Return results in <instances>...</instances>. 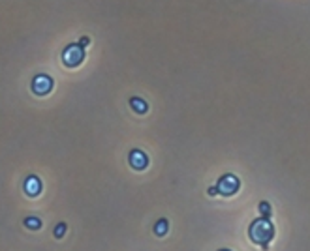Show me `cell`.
<instances>
[{"label":"cell","instance_id":"ba28073f","mask_svg":"<svg viewBox=\"0 0 310 251\" xmlns=\"http://www.w3.org/2000/svg\"><path fill=\"white\" fill-rule=\"evenodd\" d=\"M25 227L26 229H30V231H38V229H42V219L36 218V216L25 218Z\"/></svg>","mask_w":310,"mask_h":251},{"label":"cell","instance_id":"277c9868","mask_svg":"<svg viewBox=\"0 0 310 251\" xmlns=\"http://www.w3.org/2000/svg\"><path fill=\"white\" fill-rule=\"evenodd\" d=\"M53 86H55L53 77L45 75V73L36 75L34 79H32V84H30V88H32V92H34L36 96H45V94H49L53 90Z\"/></svg>","mask_w":310,"mask_h":251},{"label":"cell","instance_id":"6da1fadb","mask_svg":"<svg viewBox=\"0 0 310 251\" xmlns=\"http://www.w3.org/2000/svg\"><path fill=\"white\" fill-rule=\"evenodd\" d=\"M248 236L254 244L261 246L263 250H269V244L275 238V225L267 218L254 219L248 227Z\"/></svg>","mask_w":310,"mask_h":251},{"label":"cell","instance_id":"5bb4252c","mask_svg":"<svg viewBox=\"0 0 310 251\" xmlns=\"http://www.w3.org/2000/svg\"><path fill=\"white\" fill-rule=\"evenodd\" d=\"M220 251H232V250H220Z\"/></svg>","mask_w":310,"mask_h":251},{"label":"cell","instance_id":"52a82bcc","mask_svg":"<svg viewBox=\"0 0 310 251\" xmlns=\"http://www.w3.org/2000/svg\"><path fill=\"white\" fill-rule=\"evenodd\" d=\"M130 107H132L134 113H138V115H145L147 111H149L147 101L141 100V98H132V100H130Z\"/></svg>","mask_w":310,"mask_h":251},{"label":"cell","instance_id":"8fae6325","mask_svg":"<svg viewBox=\"0 0 310 251\" xmlns=\"http://www.w3.org/2000/svg\"><path fill=\"white\" fill-rule=\"evenodd\" d=\"M66 231H68V225L62 221V223H59V225L55 227V236H57V238H62V236L66 235Z\"/></svg>","mask_w":310,"mask_h":251},{"label":"cell","instance_id":"3957f363","mask_svg":"<svg viewBox=\"0 0 310 251\" xmlns=\"http://www.w3.org/2000/svg\"><path fill=\"white\" fill-rule=\"evenodd\" d=\"M216 189H218V195L232 197V195H235V193L241 189V180H239L235 175L220 176V180L216 182Z\"/></svg>","mask_w":310,"mask_h":251},{"label":"cell","instance_id":"7c38bea8","mask_svg":"<svg viewBox=\"0 0 310 251\" xmlns=\"http://www.w3.org/2000/svg\"><path fill=\"white\" fill-rule=\"evenodd\" d=\"M88 43H90V40H88V38H81V40H79V45H83V47H85V45H88Z\"/></svg>","mask_w":310,"mask_h":251},{"label":"cell","instance_id":"30bf717a","mask_svg":"<svg viewBox=\"0 0 310 251\" xmlns=\"http://www.w3.org/2000/svg\"><path fill=\"white\" fill-rule=\"evenodd\" d=\"M258 210H259V214H261V218H267V219L271 218V204H269V202L261 201L259 202Z\"/></svg>","mask_w":310,"mask_h":251},{"label":"cell","instance_id":"9c48e42d","mask_svg":"<svg viewBox=\"0 0 310 251\" xmlns=\"http://www.w3.org/2000/svg\"><path fill=\"white\" fill-rule=\"evenodd\" d=\"M167 229H169V223H167V219H160V221H158V223L155 225V235L165 236Z\"/></svg>","mask_w":310,"mask_h":251},{"label":"cell","instance_id":"5b68a950","mask_svg":"<svg viewBox=\"0 0 310 251\" xmlns=\"http://www.w3.org/2000/svg\"><path fill=\"white\" fill-rule=\"evenodd\" d=\"M128 161H130V167L136 169V171H143V169H147V165H149L147 154L143 150H139V148H134V150L130 152Z\"/></svg>","mask_w":310,"mask_h":251},{"label":"cell","instance_id":"7a4b0ae2","mask_svg":"<svg viewBox=\"0 0 310 251\" xmlns=\"http://www.w3.org/2000/svg\"><path fill=\"white\" fill-rule=\"evenodd\" d=\"M85 60V47L79 43H70L68 47L62 51V62L68 67H78Z\"/></svg>","mask_w":310,"mask_h":251},{"label":"cell","instance_id":"8992f818","mask_svg":"<svg viewBox=\"0 0 310 251\" xmlns=\"http://www.w3.org/2000/svg\"><path fill=\"white\" fill-rule=\"evenodd\" d=\"M23 189L28 197H38L40 193H42L43 186H42V180L38 178L36 175H30L28 178L25 180V184H23Z\"/></svg>","mask_w":310,"mask_h":251},{"label":"cell","instance_id":"4fadbf2b","mask_svg":"<svg viewBox=\"0 0 310 251\" xmlns=\"http://www.w3.org/2000/svg\"><path fill=\"white\" fill-rule=\"evenodd\" d=\"M209 195H218V189H216V186H215V188H209Z\"/></svg>","mask_w":310,"mask_h":251}]
</instances>
